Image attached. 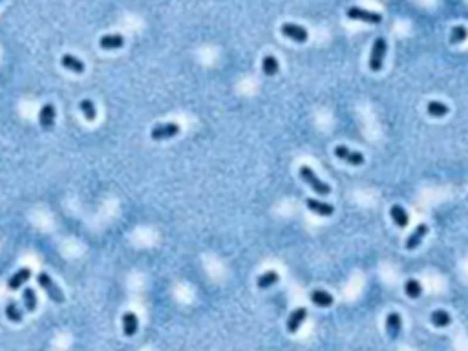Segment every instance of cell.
Listing matches in <instances>:
<instances>
[{
    "label": "cell",
    "instance_id": "obj_1",
    "mask_svg": "<svg viewBox=\"0 0 468 351\" xmlns=\"http://www.w3.org/2000/svg\"><path fill=\"white\" fill-rule=\"evenodd\" d=\"M300 178H302L316 194H320V196H328V194L331 192V187L320 180L318 176L313 172V168H309L307 165H302V167H300Z\"/></svg>",
    "mask_w": 468,
    "mask_h": 351
},
{
    "label": "cell",
    "instance_id": "obj_2",
    "mask_svg": "<svg viewBox=\"0 0 468 351\" xmlns=\"http://www.w3.org/2000/svg\"><path fill=\"white\" fill-rule=\"evenodd\" d=\"M37 282H39L40 287L46 291V294H48V298L52 300V302H55V304L64 302V294H62L61 287H59V285L50 278V274H46V272H39V274H37Z\"/></svg>",
    "mask_w": 468,
    "mask_h": 351
},
{
    "label": "cell",
    "instance_id": "obj_3",
    "mask_svg": "<svg viewBox=\"0 0 468 351\" xmlns=\"http://www.w3.org/2000/svg\"><path fill=\"white\" fill-rule=\"evenodd\" d=\"M386 49H388V44L382 37L373 42L372 48V55H370V70L372 71H381L382 66H384V57H386Z\"/></svg>",
    "mask_w": 468,
    "mask_h": 351
},
{
    "label": "cell",
    "instance_id": "obj_4",
    "mask_svg": "<svg viewBox=\"0 0 468 351\" xmlns=\"http://www.w3.org/2000/svg\"><path fill=\"white\" fill-rule=\"evenodd\" d=\"M180 134V124L178 123H163L154 127L150 130V137L154 141H165V139H172Z\"/></svg>",
    "mask_w": 468,
    "mask_h": 351
},
{
    "label": "cell",
    "instance_id": "obj_5",
    "mask_svg": "<svg viewBox=\"0 0 468 351\" xmlns=\"http://www.w3.org/2000/svg\"><path fill=\"white\" fill-rule=\"evenodd\" d=\"M346 13L351 20H362V22H367V24H381L382 22V15L375 13V11H367V9L357 8V6L348 8Z\"/></svg>",
    "mask_w": 468,
    "mask_h": 351
},
{
    "label": "cell",
    "instance_id": "obj_6",
    "mask_svg": "<svg viewBox=\"0 0 468 351\" xmlns=\"http://www.w3.org/2000/svg\"><path fill=\"white\" fill-rule=\"evenodd\" d=\"M282 35L287 37V39L294 40V42H307V39H309V33H307L306 28L298 26V24H293V22H285V24H282Z\"/></svg>",
    "mask_w": 468,
    "mask_h": 351
},
{
    "label": "cell",
    "instance_id": "obj_7",
    "mask_svg": "<svg viewBox=\"0 0 468 351\" xmlns=\"http://www.w3.org/2000/svg\"><path fill=\"white\" fill-rule=\"evenodd\" d=\"M335 156H337L338 159H342V161H346V163H350V165H353V167H360V165L364 163L362 152L351 150L350 146H346V145H338L337 148H335Z\"/></svg>",
    "mask_w": 468,
    "mask_h": 351
},
{
    "label": "cell",
    "instance_id": "obj_8",
    "mask_svg": "<svg viewBox=\"0 0 468 351\" xmlns=\"http://www.w3.org/2000/svg\"><path fill=\"white\" fill-rule=\"evenodd\" d=\"M401 331H403V318L399 313L391 311L386 316V333L391 340H395V338L401 337Z\"/></svg>",
    "mask_w": 468,
    "mask_h": 351
},
{
    "label": "cell",
    "instance_id": "obj_9",
    "mask_svg": "<svg viewBox=\"0 0 468 351\" xmlns=\"http://www.w3.org/2000/svg\"><path fill=\"white\" fill-rule=\"evenodd\" d=\"M55 117H57V112H55V106L46 103V105L40 108L39 114V123L42 130H52L55 127Z\"/></svg>",
    "mask_w": 468,
    "mask_h": 351
},
{
    "label": "cell",
    "instance_id": "obj_10",
    "mask_svg": "<svg viewBox=\"0 0 468 351\" xmlns=\"http://www.w3.org/2000/svg\"><path fill=\"white\" fill-rule=\"evenodd\" d=\"M306 316H307L306 307H298V309H294L287 318V331L289 333H297L298 329H300V325L304 324V320H306Z\"/></svg>",
    "mask_w": 468,
    "mask_h": 351
},
{
    "label": "cell",
    "instance_id": "obj_11",
    "mask_svg": "<svg viewBox=\"0 0 468 351\" xmlns=\"http://www.w3.org/2000/svg\"><path fill=\"white\" fill-rule=\"evenodd\" d=\"M306 205L311 212H315V214H318V216H331L333 212H335V207H333L331 203L318 202V199H313V197L306 199Z\"/></svg>",
    "mask_w": 468,
    "mask_h": 351
},
{
    "label": "cell",
    "instance_id": "obj_12",
    "mask_svg": "<svg viewBox=\"0 0 468 351\" xmlns=\"http://www.w3.org/2000/svg\"><path fill=\"white\" fill-rule=\"evenodd\" d=\"M125 44V37L121 33H106L99 39V46L103 49H119Z\"/></svg>",
    "mask_w": 468,
    "mask_h": 351
},
{
    "label": "cell",
    "instance_id": "obj_13",
    "mask_svg": "<svg viewBox=\"0 0 468 351\" xmlns=\"http://www.w3.org/2000/svg\"><path fill=\"white\" fill-rule=\"evenodd\" d=\"M428 234V225L421 223L419 227L413 231V233L410 234V238L406 240V249L408 250H415L417 247L421 245V241L425 240V236Z\"/></svg>",
    "mask_w": 468,
    "mask_h": 351
},
{
    "label": "cell",
    "instance_id": "obj_14",
    "mask_svg": "<svg viewBox=\"0 0 468 351\" xmlns=\"http://www.w3.org/2000/svg\"><path fill=\"white\" fill-rule=\"evenodd\" d=\"M137 328H139V320H137L136 313H125L122 315V333L127 337H134L137 333Z\"/></svg>",
    "mask_w": 468,
    "mask_h": 351
},
{
    "label": "cell",
    "instance_id": "obj_15",
    "mask_svg": "<svg viewBox=\"0 0 468 351\" xmlns=\"http://www.w3.org/2000/svg\"><path fill=\"white\" fill-rule=\"evenodd\" d=\"M389 216H391L393 223L397 225L399 229L408 227V223H410V216H408V212L404 211L401 205H393V207H391V209H389Z\"/></svg>",
    "mask_w": 468,
    "mask_h": 351
},
{
    "label": "cell",
    "instance_id": "obj_16",
    "mask_svg": "<svg viewBox=\"0 0 468 351\" xmlns=\"http://www.w3.org/2000/svg\"><path fill=\"white\" fill-rule=\"evenodd\" d=\"M61 64L64 66L66 70L73 71V73H84V62L81 61V59L75 57V55H70V53L62 55V57H61Z\"/></svg>",
    "mask_w": 468,
    "mask_h": 351
},
{
    "label": "cell",
    "instance_id": "obj_17",
    "mask_svg": "<svg viewBox=\"0 0 468 351\" xmlns=\"http://www.w3.org/2000/svg\"><path fill=\"white\" fill-rule=\"evenodd\" d=\"M30 277H31V269L30 267L18 269L13 277L8 280V287H9V289H13V291L18 289V287H22V284H24V282L30 280Z\"/></svg>",
    "mask_w": 468,
    "mask_h": 351
},
{
    "label": "cell",
    "instance_id": "obj_18",
    "mask_svg": "<svg viewBox=\"0 0 468 351\" xmlns=\"http://www.w3.org/2000/svg\"><path fill=\"white\" fill-rule=\"evenodd\" d=\"M311 302L315 304V306H318V307H329V306H333V296H331V293H328V291H324V289H315L313 293H311Z\"/></svg>",
    "mask_w": 468,
    "mask_h": 351
},
{
    "label": "cell",
    "instance_id": "obj_19",
    "mask_svg": "<svg viewBox=\"0 0 468 351\" xmlns=\"http://www.w3.org/2000/svg\"><path fill=\"white\" fill-rule=\"evenodd\" d=\"M430 322H432L435 328H447V325H450L452 316H450V313H448V311L435 309V311H432V315H430Z\"/></svg>",
    "mask_w": 468,
    "mask_h": 351
},
{
    "label": "cell",
    "instance_id": "obj_20",
    "mask_svg": "<svg viewBox=\"0 0 468 351\" xmlns=\"http://www.w3.org/2000/svg\"><path fill=\"white\" fill-rule=\"evenodd\" d=\"M426 112H428V115H432V117H445V115H448L450 108L441 101H430L428 106H426Z\"/></svg>",
    "mask_w": 468,
    "mask_h": 351
},
{
    "label": "cell",
    "instance_id": "obj_21",
    "mask_svg": "<svg viewBox=\"0 0 468 351\" xmlns=\"http://www.w3.org/2000/svg\"><path fill=\"white\" fill-rule=\"evenodd\" d=\"M262 70H263V73L269 75V77H273V75L278 73L280 64H278V61H276L275 55H265V57L262 59Z\"/></svg>",
    "mask_w": 468,
    "mask_h": 351
},
{
    "label": "cell",
    "instance_id": "obj_22",
    "mask_svg": "<svg viewBox=\"0 0 468 351\" xmlns=\"http://www.w3.org/2000/svg\"><path fill=\"white\" fill-rule=\"evenodd\" d=\"M22 302H24L26 311L33 313L37 309V294L31 287H26V289L22 291Z\"/></svg>",
    "mask_w": 468,
    "mask_h": 351
},
{
    "label": "cell",
    "instance_id": "obj_23",
    "mask_svg": "<svg viewBox=\"0 0 468 351\" xmlns=\"http://www.w3.org/2000/svg\"><path fill=\"white\" fill-rule=\"evenodd\" d=\"M404 293L410 296V298H419L421 294H423V285H421L419 280H413V278H410V280L404 284Z\"/></svg>",
    "mask_w": 468,
    "mask_h": 351
},
{
    "label": "cell",
    "instance_id": "obj_24",
    "mask_svg": "<svg viewBox=\"0 0 468 351\" xmlns=\"http://www.w3.org/2000/svg\"><path fill=\"white\" fill-rule=\"evenodd\" d=\"M278 272L276 271H267V272H263V274H260V278H258V287L260 289H269L271 285H275L276 282H278Z\"/></svg>",
    "mask_w": 468,
    "mask_h": 351
},
{
    "label": "cell",
    "instance_id": "obj_25",
    "mask_svg": "<svg viewBox=\"0 0 468 351\" xmlns=\"http://www.w3.org/2000/svg\"><path fill=\"white\" fill-rule=\"evenodd\" d=\"M6 316H8L11 322L18 324V322H22V316H24V315H22V309L17 306V302H13V300H11V302L6 306Z\"/></svg>",
    "mask_w": 468,
    "mask_h": 351
},
{
    "label": "cell",
    "instance_id": "obj_26",
    "mask_svg": "<svg viewBox=\"0 0 468 351\" xmlns=\"http://www.w3.org/2000/svg\"><path fill=\"white\" fill-rule=\"evenodd\" d=\"M81 112H83V115L86 117V121H95L97 117V110H95V105H93L90 99H83L79 105Z\"/></svg>",
    "mask_w": 468,
    "mask_h": 351
},
{
    "label": "cell",
    "instance_id": "obj_27",
    "mask_svg": "<svg viewBox=\"0 0 468 351\" xmlns=\"http://www.w3.org/2000/svg\"><path fill=\"white\" fill-rule=\"evenodd\" d=\"M468 37V30L464 26H454L450 33V42L452 44H461L464 42Z\"/></svg>",
    "mask_w": 468,
    "mask_h": 351
}]
</instances>
